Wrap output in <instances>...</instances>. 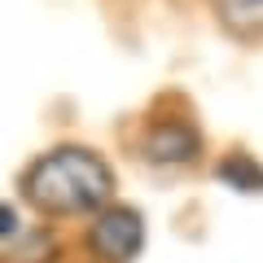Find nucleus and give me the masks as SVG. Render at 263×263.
Masks as SVG:
<instances>
[{"instance_id": "1", "label": "nucleus", "mask_w": 263, "mask_h": 263, "mask_svg": "<svg viewBox=\"0 0 263 263\" xmlns=\"http://www.w3.org/2000/svg\"><path fill=\"white\" fill-rule=\"evenodd\" d=\"M22 193L31 206L57 219L101 215L114 202V171L105 167L101 154L84 145H57L31 162V171L22 176Z\"/></svg>"}, {"instance_id": "2", "label": "nucleus", "mask_w": 263, "mask_h": 263, "mask_svg": "<svg viewBox=\"0 0 263 263\" xmlns=\"http://www.w3.org/2000/svg\"><path fill=\"white\" fill-rule=\"evenodd\" d=\"M145 246V219L132 206H105L88 228V250L97 263H132Z\"/></svg>"}, {"instance_id": "3", "label": "nucleus", "mask_w": 263, "mask_h": 263, "mask_svg": "<svg viewBox=\"0 0 263 263\" xmlns=\"http://www.w3.org/2000/svg\"><path fill=\"white\" fill-rule=\"evenodd\" d=\"M145 158L158 162V167H184L202 154V136H197L193 123L184 119H162L154 127H145Z\"/></svg>"}, {"instance_id": "4", "label": "nucleus", "mask_w": 263, "mask_h": 263, "mask_svg": "<svg viewBox=\"0 0 263 263\" xmlns=\"http://www.w3.org/2000/svg\"><path fill=\"white\" fill-rule=\"evenodd\" d=\"M215 13L237 40L263 35V0H215Z\"/></svg>"}, {"instance_id": "5", "label": "nucleus", "mask_w": 263, "mask_h": 263, "mask_svg": "<svg viewBox=\"0 0 263 263\" xmlns=\"http://www.w3.org/2000/svg\"><path fill=\"white\" fill-rule=\"evenodd\" d=\"M219 180H228L233 189H263V167L254 158H224L219 162Z\"/></svg>"}, {"instance_id": "6", "label": "nucleus", "mask_w": 263, "mask_h": 263, "mask_svg": "<svg viewBox=\"0 0 263 263\" xmlns=\"http://www.w3.org/2000/svg\"><path fill=\"white\" fill-rule=\"evenodd\" d=\"M13 233H18V211L9 202H0V241H9Z\"/></svg>"}]
</instances>
